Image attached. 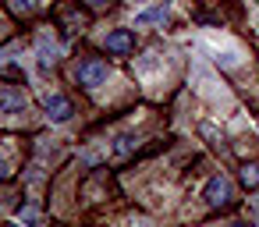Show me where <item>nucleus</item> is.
I'll return each instance as SVG.
<instances>
[{
  "instance_id": "3",
  "label": "nucleus",
  "mask_w": 259,
  "mask_h": 227,
  "mask_svg": "<svg viewBox=\"0 0 259 227\" xmlns=\"http://www.w3.org/2000/svg\"><path fill=\"white\" fill-rule=\"evenodd\" d=\"M0 114H25V96L15 85H0Z\"/></svg>"
},
{
  "instance_id": "9",
  "label": "nucleus",
  "mask_w": 259,
  "mask_h": 227,
  "mask_svg": "<svg viewBox=\"0 0 259 227\" xmlns=\"http://www.w3.org/2000/svg\"><path fill=\"white\" fill-rule=\"evenodd\" d=\"M11 8H15L18 15H32L39 4H36V0H11Z\"/></svg>"
},
{
  "instance_id": "8",
  "label": "nucleus",
  "mask_w": 259,
  "mask_h": 227,
  "mask_svg": "<svg viewBox=\"0 0 259 227\" xmlns=\"http://www.w3.org/2000/svg\"><path fill=\"white\" fill-rule=\"evenodd\" d=\"M241 185H245V188H255V185H259V160H252V163L241 167Z\"/></svg>"
},
{
  "instance_id": "7",
  "label": "nucleus",
  "mask_w": 259,
  "mask_h": 227,
  "mask_svg": "<svg viewBox=\"0 0 259 227\" xmlns=\"http://www.w3.org/2000/svg\"><path fill=\"white\" fill-rule=\"evenodd\" d=\"M146 25H167V8H149L135 18V29H146Z\"/></svg>"
},
{
  "instance_id": "13",
  "label": "nucleus",
  "mask_w": 259,
  "mask_h": 227,
  "mask_svg": "<svg viewBox=\"0 0 259 227\" xmlns=\"http://www.w3.org/2000/svg\"><path fill=\"white\" fill-rule=\"evenodd\" d=\"M85 4H93V8H103V4H110V0H85Z\"/></svg>"
},
{
  "instance_id": "2",
  "label": "nucleus",
  "mask_w": 259,
  "mask_h": 227,
  "mask_svg": "<svg viewBox=\"0 0 259 227\" xmlns=\"http://www.w3.org/2000/svg\"><path fill=\"white\" fill-rule=\"evenodd\" d=\"M202 199H206L209 206H227V199H231V181H227L224 174L209 177L206 188H202Z\"/></svg>"
},
{
  "instance_id": "5",
  "label": "nucleus",
  "mask_w": 259,
  "mask_h": 227,
  "mask_svg": "<svg viewBox=\"0 0 259 227\" xmlns=\"http://www.w3.org/2000/svg\"><path fill=\"white\" fill-rule=\"evenodd\" d=\"M75 110H71V103L61 96V93H54V96H47V117L54 121V124H64L68 117H71Z\"/></svg>"
},
{
  "instance_id": "12",
  "label": "nucleus",
  "mask_w": 259,
  "mask_h": 227,
  "mask_svg": "<svg viewBox=\"0 0 259 227\" xmlns=\"http://www.w3.org/2000/svg\"><path fill=\"white\" fill-rule=\"evenodd\" d=\"M8 174H11V163H8V160H4V156H0V181H4V177H8Z\"/></svg>"
},
{
  "instance_id": "14",
  "label": "nucleus",
  "mask_w": 259,
  "mask_h": 227,
  "mask_svg": "<svg viewBox=\"0 0 259 227\" xmlns=\"http://www.w3.org/2000/svg\"><path fill=\"white\" fill-rule=\"evenodd\" d=\"M231 227H248V223H245V220H234V223H231Z\"/></svg>"
},
{
  "instance_id": "6",
  "label": "nucleus",
  "mask_w": 259,
  "mask_h": 227,
  "mask_svg": "<svg viewBox=\"0 0 259 227\" xmlns=\"http://www.w3.org/2000/svg\"><path fill=\"white\" fill-rule=\"evenodd\" d=\"M107 54H132L135 50V36L128 32V29H117V32H110L107 36Z\"/></svg>"
},
{
  "instance_id": "11",
  "label": "nucleus",
  "mask_w": 259,
  "mask_h": 227,
  "mask_svg": "<svg viewBox=\"0 0 259 227\" xmlns=\"http://www.w3.org/2000/svg\"><path fill=\"white\" fill-rule=\"evenodd\" d=\"M132 142H135L132 135H121V139H117V153H121V156H124V153H132Z\"/></svg>"
},
{
  "instance_id": "10",
  "label": "nucleus",
  "mask_w": 259,
  "mask_h": 227,
  "mask_svg": "<svg viewBox=\"0 0 259 227\" xmlns=\"http://www.w3.org/2000/svg\"><path fill=\"white\" fill-rule=\"evenodd\" d=\"M18 220L29 223V227H39V213L36 209H18Z\"/></svg>"
},
{
  "instance_id": "4",
  "label": "nucleus",
  "mask_w": 259,
  "mask_h": 227,
  "mask_svg": "<svg viewBox=\"0 0 259 227\" xmlns=\"http://www.w3.org/2000/svg\"><path fill=\"white\" fill-rule=\"evenodd\" d=\"M36 54H39V68H43V71L57 68V61H61V47H57L54 39H47V36H39V43H36Z\"/></svg>"
},
{
  "instance_id": "1",
  "label": "nucleus",
  "mask_w": 259,
  "mask_h": 227,
  "mask_svg": "<svg viewBox=\"0 0 259 227\" xmlns=\"http://www.w3.org/2000/svg\"><path fill=\"white\" fill-rule=\"evenodd\" d=\"M107 75H110L107 61H100V57H89V61H82V64H78V71H75V82H78L82 89H96V85H103V82H107Z\"/></svg>"
}]
</instances>
